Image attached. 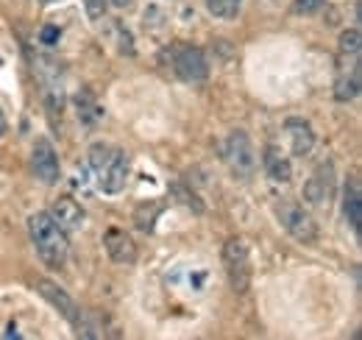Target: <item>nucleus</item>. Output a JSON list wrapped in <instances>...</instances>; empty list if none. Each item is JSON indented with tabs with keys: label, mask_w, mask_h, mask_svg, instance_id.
<instances>
[{
	"label": "nucleus",
	"mask_w": 362,
	"mask_h": 340,
	"mask_svg": "<svg viewBox=\"0 0 362 340\" xmlns=\"http://www.w3.org/2000/svg\"><path fill=\"white\" fill-rule=\"evenodd\" d=\"M28 234H31V243H34L40 259L45 262L47 268L59 271L67 262V256H70L67 232L47 212H34L28 217Z\"/></svg>",
	"instance_id": "1"
},
{
	"label": "nucleus",
	"mask_w": 362,
	"mask_h": 340,
	"mask_svg": "<svg viewBox=\"0 0 362 340\" xmlns=\"http://www.w3.org/2000/svg\"><path fill=\"white\" fill-rule=\"evenodd\" d=\"M90 168L95 173V181L103 193H120L126 187L129 178V157L126 151L106 145V142H95L90 148Z\"/></svg>",
	"instance_id": "2"
},
{
	"label": "nucleus",
	"mask_w": 362,
	"mask_h": 340,
	"mask_svg": "<svg viewBox=\"0 0 362 340\" xmlns=\"http://www.w3.org/2000/svg\"><path fill=\"white\" fill-rule=\"evenodd\" d=\"M37 290H40V296L47 298L67 321H70V327L73 329H78V335H84V338H95V332H92V327L87 324V318H84V310L73 301V298L67 296L59 285H53L50 279H37Z\"/></svg>",
	"instance_id": "3"
},
{
	"label": "nucleus",
	"mask_w": 362,
	"mask_h": 340,
	"mask_svg": "<svg viewBox=\"0 0 362 340\" xmlns=\"http://www.w3.org/2000/svg\"><path fill=\"white\" fill-rule=\"evenodd\" d=\"M223 265H226L228 285L234 293H245L251 285V259H248V246L240 237H231L223 246Z\"/></svg>",
	"instance_id": "4"
},
{
	"label": "nucleus",
	"mask_w": 362,
	"mask_h": 340,
	"mask_svg": "<svg viewBox=\"0 0 362 340\" xmlns=\"http://www.w3.org/2000/svg\"><path fill=\"white\" fill-rule=\"evenodd\" d=\"M170 67L181 81H204L209 76V62H206L204 50L184 42L170 47Z\"/></svg>",
	"instance_id": "5"
},
{
	"label": "nucleus",
	"mask_w": 362,
	"mask_h": 340,
	"mask_svg": "<svg viewBox=\"0 0 362 340\" xmlns=\"http://www.w3.org/2000/svg\"><path fill=\"white\" fill-rule=\"evenodd\" d=\"M276 217L279 223L287 229L290 237H296L298 243H315L317 240V226L313 220V215L307 212L301 204L296 201H281L276 207Z\"/></svg>",
	"instance_id": "6"
},
{
	"label": "nucleus",
	"mask_w": 362,
	"mask_h": 340,
	"mask_svg": "<svg viewBox=\"0 0 362 340\" xmlns=\"http://www.w3.org/2000/svg\"><path fill=\"white\" fill-rule=\"evenodd\" d=\"M226 165L234 178H251L257 170V154L245 131H231L226 140Z\"/></svg>",
	"instance_id": "7"
},
{
	"label": "nucleus",
	"mask_w": 362,
	"mask_h": 340,
	"mask_svg": "<svg viewBox=\"0 0 362 340\" xmlns=\"http://www.w3.org/2000/svg\"><path fill=\"white\" fill-rule=\"evenodd\" d=\"M31 168H34V176H37L42 184H56V181H59V176H62L59 157H56V151H53V145H50L47 140H37V142H34Z\"/></svg>",
	"instance_id": "8"
},
{
	"label": "nucleus",
	"mask_w": 362,
	"mask_h": 340,
	"mask_svg": "<svg viewBox=\"0 0 362 340\" xmlns=\"http://www.w3.org/2000/svg\"><path fill=\"white\" fill-rule=\"evenodd\" d=\"M332 187H334V165L332 162H323V165H317L315 173L310 176V181L304 184V198L317 207V204L329 201Z\"/></svg>",
	"instance_id": "9"
},
{
	"label": "nucleus",
	"mask_w": 362,
	"mask_h": 340,
	"mask_svg": "<svg viewBox=\"0 0 362 340\" xmlns=\"http://www.w3.org/2000/svg\"><path fill=\"white\" fill-rule=\"evenodd\" d=\"M103 246L109 256L117 262V265H134L136 262V243L123 232V229H109L103 234Z\"/></svg>",
	"instance_id": "10"
},
{
	"label": "nucleus",
	"mask_w": 362,
	"mask_h": 340,
	"mask_svg": "<svg viewBox=\"0 0 362 340\" xmlns=\"http://www.w3.org/2000/svg\"><path fill=\"white\" fill-rule=\"evenodd\" d=\"M47 215H50L64 232L81 229V226H84V217H87V212L81 210V204L73 201V198H59V201H53V207H50Z\"/></svg>",
	"instance_id": "11"
},
{
	"label": "nucleus",
	"mask_w": 362,
	"mask_h": 340,
	"mask_svg": "<svg viewBox=\"0 0 362 340\" xmlns=\"http://www.w3.org/2000/svg\"><path fill=\"white\" fill-rule=\"evenodd\" d=\"M284 128H287L293 154H296V157H307V154L313 151V145H315V131H313V126H310L307 120H301V118H290V120L284 123Z\"/></svg>",
	"instance_id": "12"
},
{
	"label": "nucleus",
	"mask_w": 362,
	"mask_h": 340,
	"mask_svg": "<svg viewBox=\"0 0 362 340\" xmlns=\"http://www.w3.org/2000/svg\"><path fill=\"white\" fill-rule=\"evenodd\" d=\"M262 168H265V173L271 176L273 181H279V184H287L290 176H293L290 159H287L276 145H265V151H262Z\"/></svg>",
	"instance_id": "13"
},
{
	"label": "nucleus",
	"mask_w": 362,
	"mask_h": 340,
	"mask_svg": "<svg viewBox=\"0 0 362 340\" xmlns=\"http://www.w3.org/2000/svg\"><path fill=\"white\" fill-rule=\"evenodd\" d=\"M343 212H346V220L351 223V229L360 234L362 196H360V184H357V178H351V181L346 184V201H343Z\"/></svg>",
	"instance_id": "14"
},
{
	"label": "nucleus",
	"mask_w": 362,
	"mask_h": 340,
	"mask_svg": "<svg viewBox=\"0 0 362 340\" xmlns=\"http://www.w3.org/2000/svg\"><path fill=\"white\" fill-rule=\"evenodd\" d=\"M206 8L218 20H234L243 8V0H206Z\"/></svg>",
	"instance_id": "15"
},
{
	"label": "nucleus",
	"mask_w": 362,
	"mask_h": 340,
	"mask_svg": "<svg viewBox=\"0 0 362 340\" xmlns=\"http://www.w3.org/2000/svg\"><path fill=\"white\" fill-rule=\"evenodd\" d=\"M76 103H78V118L84 120V123H95L100 115H103V109L95 103V98H92V92H78V98H76Z\"/></svg>",
	"instance_id": "16"
},
{
	"label": "nucleus",
	"mask_w": 362,
	"mask_h": 340,
	"mask_svg": "<svg viewBox=\"0 0 362 340\" xmlns=\"http://www.w3.org/2000/svg\"><path fill=\"white\" fill-rule=\"evenodd\" d=\"M340 53H360V31L351 28L340 37Z\"/></svg>",
	"instance_id": "17"
},
{
	"label": "nucleus",
	"mask_w": 362,
	"mask_h": 340,
	"mask_svg": "<svg viewBox=\"0 0 362 340\" xmlns=\"http://www.w3.org/2000/svg\"><path fill=\"white\" fill-rule=\"evenodd\" d=\"M81 3H84V8H87L92 20H100L106 14V0H81Z\"/></svg>",
	"instance_id": "18"
},
{
	"label": "nucleus",
	"mask_w": 362,
	"mask_h": 340,
	"mask_svg": "<svg viewBox=\"0 0 362 340\" xmlns=\"http://www.w3.org/2000/svg\"><path fill=\"white\" fill-rule=\"evenodd\" d=\"M320 6H323V0H296V3H293V8H296V11H304V14H313Z\"/></svg>",
	"instance_id": "19"
},
{
	"label": "nucleus",
	"mask_w": 362,
	"mask_h": 340,
	"mask_svg": "<svg viewBox=\"0 0 362 340\" xmlns=\"http://www.w3.org/2000/svg\"><path fill=\"white\" fill-rule=\"evenodd\" d=\"M106 3H112V6H117V8H126V6H132L134 0H106Z\"/></svg>",
	"instance_id": "20"
},
{
	"label": "nucleus",
	"mask_w": 362,
	"mask_h": 340,
	"mask_svg": "<svg viewBox=\"0 0 362 340\" xmlns=\"http://www.w3.org/2000/svg\"><path fill=\"white\" fill-rule=\"evenodd\" d=\"M56 37V28H45V42H50Z\"/></svg>",
	"instance_id": "21"
},
{
	"label": "nucleus",
	"mask_w": 362,
	"mask_h": 340,
	"mask_svg": "<svg viewBox=\"0 0 362 340\" xmlns=\"http://www.w3.org/2000/svg\"><path fill=\"white\" fill-rule=\"evenodd\" d=\"M6 131V118H3V112H0V134Z\"/></svg>",
	"instance_id": "22"
}]
</instances>
